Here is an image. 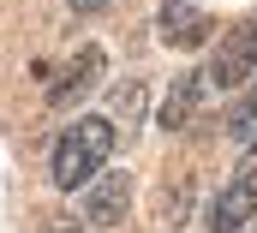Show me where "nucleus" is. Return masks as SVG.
I'll list each match as a JSON object with an SVG mask.
<instances>
[{
    "mask_svg": "<svg viewBox=\"0 0 257 233\" xmlns=\"http://www.w3.org/2000/svg\"><path fill=\"white\" fill-rule=\"evenodd\" d=\"M108 150H114V120L90 114V120H72L60 132V144H54V185H90V179L102 174V162H108Z\"/></svg>",
    "mask_w": 257,
    "mask_h": 233,
    "instance_id": "nucleus-1",
    "label": "nucleus"
},
{
    "mask_svg": "<svg viewBox=\"0 0 257 233\" xmlns=\"http://www.w3.org/2000/svg\"><path fill=\"white\" fill-rule=\"evenodd\" d=\"M257 72V18H245L221 48H215V60H209V72H197L209 90H239L245 78Z\"/></svg>",
    "mask_w": 257,
    "mask_h": 233,
    "instance_id": "nucleus-2",
    "label": "nucleus"
},
{
    "mask_svg": "<svg viewBox=\"0 0 257 233\" xmlns=\"http://www.w3.org/2000/svg\"><path fill=\"white\" fill-rule=\"evenodd\" d=\"M209 12H203V0H162V36L174 42V48H203L209 42Z\"/></svg>",
    "mask_w": 257,
    "mask_h": 233,
    "instance_id": "nucleus-3",
    "label": "nucleus"
},
{
    "mask_svg": "<svg viewBox=\"0 0 257 233\" xmlns=\"http://www.w3.org/2000/svg\"><path fill=\"white\" fill-rule=\"evenodd\" d=\"M251 215H257V179H233L209 203V233H239Z\"/></svg>",
    "mask_w": 257,
    "mask_h": 233,
    "instance_id": "nucleus-4",
    "label": "nucleus"
},
{
    "mask_svg": "<svg viewBox=\"0 0 257 233\" xmlns=\"http://www.w3.org/2000/svg\"><path fill=\"white\" fill-rule=\"evenodd\" d=\"M132 209V179L126 174H102L90 185V203H84V215L96 221V227H120Z\"/></svg>",
    "mask_w": 257,
    "mask_h": 233,
    "instance_id": "nucleus-5",
    "label": "nucleus"
},
{
    "mask_svg": "<svg viewBox=\"0 0 257 233\" xmlns=\"http://www.w3.org/2000/svg\"><path fill=\"white\" fill-rule=\"evenodd\" d=\"M96 78H102V54H96V48H78V60L66 66L60 78H48V102H54V108H66V102L90 96V90H96Z\"/></svg>",
    "mask_w": 257,
    "mask_h": 233,
    "instance_id": "nucleus-6",
    "label": "nucleus"
},
{
    "mask_svg": "<svg viewBox=\"0 0 257 233\" xmlns=\"http://www.w3.org/2000/svg\"><path fill=\"white\" fill-rule=\"evenodd\" d=\"M197 96H203V78H180V84H168V102L156 108V126L162 132H186L192 126V114H197Z\"/></svg>",
    "mask_w": 257,
    "mask_h": 233,
    "instance_id": "nucleus-7",
    "label": "nucleus"
},
{
    "mask_svg": "<svg viewBox=\"0 0 257 233\" xmlns=\"http://www.w3.org/2000/svg\"><path fill=\"white\" fill-rule=\"evenodd\" d=\"M227 132H233V138H245V144L257 138V84H251V96H245V102L227 114Z\"/></svg>",
    "mask_w": 257,
    "mask_h": 233,
    "instance_id": "nucleus-8",
    "label": "nucleus"
},
{
    "mask_svg": "<svg viewBox=\"0 0 257 233\" xmlns=\"http://www.w3.org/2000/svg\"><path fill=\"white\" fill-rule=\"evenodd\" d=\"M138 108H144V84H120V96H114L120 126H132V120H138Z\"/></svg>",
    "mask_w": 257,
    "mask_h": 233,
    "instance_id": "nucleus-9",
    "label": "nucleus"
},
{
    "mask_svg": "<svg viewBox=\"0 0 257 233\" xmlns=\"http://www.w3.org/2000/svg\"><path fill=\"white\" fill-rule=\"evenodd\" d=\"M239 179H257V144L245 150V168H239Z\"/></svg>",
    "mask_w": 257,
    "mask_h": 233,
    "instance_id": "nucleus-10",
    "label": "nucleus"
},
{
    "mask_svg": "<svg viewBox=\"0 0 257 233\" xmlns=\"http://www.w3.org/2000/svg\"><path fill=\"white\" fill-rule=\"evenodd\" d=\"M108 0H72V12H102Z\"/></svg>",
    "mask_w": 257,
    "mask_h": 233,
    "instance_id": "nucleus-11",
    "label": "nucleus"
}]
</instances>
